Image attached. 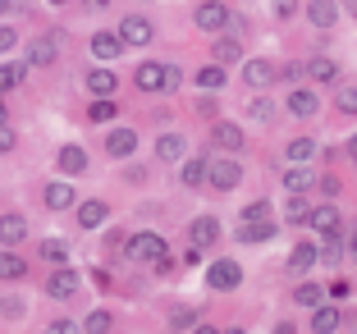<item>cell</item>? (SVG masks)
<instances>
[{
    "instance_id": "cell-4",
    "label": "cell",
    "mask_w": 357,
    "mask_h": 334,
    "mask_svg": "<svg viewBox=\"0 0 357 334\" xmlns=\"http://www.w3.org/2000/svg\"><path fill=\"white\" fill-rule=\"evenodd\" d=\"M238 179H243V165H238L234 156H220V160H211V188L229 192V188H238Z\"/></svg>"
},
{
    "instance_id": "cell-48",
    "label": "cell",
    "mask_w": 357,
    "mask_h": 334,
    "mask_svg": "<svg viewBox=\"0 0 357 334\" xmlns=\"http://www.w3.org/2000/svg\"><path fill=\"white\" fill-rule=\"evenodd\" d=\"M46 334H78V325L74 321H51V330Z\"/></svg>"
},
{
    "instance_id": "cell-14",
    "label": "cell",
    "mask_w": 357,
    "mask_h": 334,
    "mask_svg": "<svg viewBox=\"0 0 357 334\" xmlns=\"http://www.w3.org/2000/svg\"><path fill=\"white\" fill-rule=\"evenodd\" d=\"M307 19H312L316 28H335L339 23V5L335 0H312V5H307Z\"/></svg>"
},
{
    "instance_id": "cell-59",
    "label": "cell",
    "mask_w": 357,
    "mask_h": 334,
    "mask_svg": "<svg viewBox=\"0 0 357 334\" xmlns=\"http://www.w3.org/2000/svg\"><path fill=\"white\" fill-rule=\"evenodd\" d=\"M55 5H60V0H55Z\"/></svg>"
},
{
    "instance_id": "cell-20",
    "label": "cell",
    "mask_w": 357,
    "mask_h": 334,
    "mask_svg": "<svg viewBox=\"0 0 357 334\" xmlns=\"http://www.w3.org/2000/svg\"><path fill=\"white\" fill-rule=\"evenodd\" d=\"M105 151H110V156H128V151H137V133H133V128H115V133L105 137Z\"/></svg>"
},
{
    "instance_id": "cell-21",
    "label": "cell",
    "mask_w": 357,
    "mask_h": 334,
    "mask_svg": "<svg viewBox=\"0 0 357 334\" xmlns=\"http://www.w3.org/2000/svg\"><path fill=\"white\" fill-rule=\"evenodd\" d=\"M316 183V169H307V165H289L284 169V188L289 192H307Z\"/></svg>"
},
{
    "instance_id": "cell-27",
    "label": "cell",
    "mask_w": 357,
    "mask_h": 334,
    "mask_svg": "<svg viewBox=\"0 0 357 334\" xmlns=\"http://www.w3.org/2000/svg\"><path fill=\"white\" fill-rule=\"evenodd\" d=\"M307 215H312V202H307L303 192H294V197L284 202V220H289V225H307Z\"/></svg>"
},
{
    "instance_id": "cell-26",
    "label": "cell",
    "mask_w": 357,
    "mask_h": 334,
    "mask_svg": "<svg viewBox=\"0 0 357 334\" xmlns=\"http://www.w3.org/2000/svg\"><path fill=\"white\" fill-rule=\"evenodd\" d=\"M211 60H215V64H220V69H225V64H234V60H243V46H238V42H234V37H220V42L211 46Z\"/></svg>"
},
{
    "instance_id": "cell-2",
    "label": "cell",
    "mask_w": 357,
    "mask_h": 334,
    "mask_svg": "<svg viewBox=\"0 0 357 334\" xmlns=\"http://www.w3.org/2000/svg\"><path fill=\"white\" fill-rule=\"evenodd\" d=\"M192 23H197L202 32H225L234 23V14H229V5H220V0H206V5H197Z\"/></svg>"
},
{
    "instance_id": "cell-25",
    "label": "cell",
    "mask_w": 357,
    "mask_h": 334,
    "mask_svg": "<svg viewBox=\"0 0 357 334\" xmlns=\"http://www.w3.org/2000/svg\"><path fill=\"white\" fill-rule=\"evenodd\" d=\"M156 156L165 160V165L183 160V137H178V133H160V142H156Z\"/></svg>"
},
{
    "instance_id": "cell-55",
    "label": "cell",
    "mask_w": 357,
    "mask_h": 334,
    "mask_svg": "<svg viewBox=\"0 0 357 334\" xmlns=\"http://www.w3.org/2000/svg\"><path fill=\"white\" fill-rule=\"evenodd\" d=\"M5 10H10V0H0V14H5Z\"/></svg>"
},
{
    "instance_id": "cell-57",
    "label": "cell",
    "mask_w": 357,
    "mask_h": 334,
    "mask_svg": "<svg viewBox=\"0 0 357 334\" xmlns=\"http://www.w3.org/2000/svg\"><path fill=\"white\" fill-rule=\"evenodd\" d=\"M348 10H353V14H357V0H348Z\"/></svg>"
},
{
    "instance_id": "cell-52",
    "label": "cell",
    "mask_w": 357,
    "mask_h": 334,
    "mask_svg": "<svg viewBox=\"0 0 357 334\" xmlns=\"http://www.w3.org/2000/svg\"><path fill=\"white\" fill-rule=\"evenodd\" d=\"M87 10H105V5H110V0H83Z\"/></svg>"
},
{
    "instance_id": "cell-12",
    "label": "cell",
    "mask_w": 357,
    "mask_h": 334,
    "mask_svg": "<svg viewBox=\"0 0 357 334\" xmlns=\"http://www.w3.org/2000/svg\"><path fill=\"white\" fill-rule=\"evenodd\" d=\"M211 142L234 156V151H243V128L238 124H215V128H211Z\"/></svg>"
},
{
    "instance_id": "cell-35",
    "label": "cell",
    "mask_w": 357,
    "mask_h": 334,
    "mask_svg": "<svg viewBox=\"0 0 357 334\" xmlns=\"http://www.w3.org/2000/svg\"><path fill=\"white\" fill-rule=\"evenodd\" d=\"M248 115H252L257 124H271V119H275V101H271V96H252V105H248Z\"/></svg>"
},
{
    "instance_id": "cell-23",
    "label": "cell",
    "mask_w": 357,
    "mask_h": 334,
    "mask_svg": "<svg viewBox=\"0 0 357 334\" xmlns=\"http://www.w3.org/2000/svg\"><path fill=\"white\" fill-rule=\"evenodd\" d=\"M46 206H51V211H64V206H78V197H74V188H69V183H46Z\"/></svg>"
},
{
    "instance_id": "cell-45",
    "label": "cell",
    "mask_w": 357,
    "mask_h": 334,
    "mask_svg": "<svg viewBox=\"0 0 357 334\" xmlns=\"http://www.w3.org/2000/svg\"><path fill=\"white\" fill-rule=\"evenodd\" d=\"M14 46H19V32H14V28H0V55L14 51Z\"/></svg>"
},
{
    "instance_id": "cell-1",
    "label": "cell",
    "mask_w": 357,
    "mask_h": 334,
    "mask_svg": "<svg viewBox=\"0 0 357 334\" xmlns=\"http://www.w3.org/2000/svg\"><path fill=\"white\" fill-rule=\"evenodd\" d=\"M124 257L133 266H156V261H165V257H169V243L160 238V234L142 229V234H133V238L124 243Z\"/></svg>"
},
{
    "instance_id": "cell-31",
    "label": "cell",
    "mask_w": 357,
    "mask_h": 334,
    "mask_svg": "<svg viewBox=\"0 0 357 334\" xmlns=\"http://www.w3.org/2000/svg\"><path fill=\"white\" fill-rule=\"evenodd\" d=\"M23 275H28V261L14 252H0V280H23Z\"/></svg>"
},
{
    "instance_id": "cell-49",
    "label": "cell",
    "mask_w": 357,
    "mask_h": 334,
    "mask_svg": "<svg viewBox=\"0 0 357 334\" xmlns=\"http://www.w3.org/2000/svg\"><path fill=\"white\" fill-rule=\"evenodd\" d=\"M10 146H14V128L0 124V151H10Z\"/></svg>"
},
{
    "instance_id": "cell-16",
    "label": "cell",
    "mask_w": 357,
    "mask_h": 334,
    "mask_svg": "<svg viewBox=\"0 0 357 334\" xmlns=\"http://www.w3.org/2000/svg\"><path fill=\"white\" fill-rule=\"evenodd\" d=\"M105 215H110V211H105V202H101V197L78 202V225H83V229H96V225H105Z\"/></svg>"
},
{
    "instance_id": "cell-43",
    "label": "cell",
    "mask_w": 357,
    "mask_h": 334,
    "mask_svg": "<svg viewBox=\"0 0 357 334\" xmlns=\"http://www.w3.org/2000/svg\"><path fill=\"white\" fill-rule=\"evenodd\" d=\"M0 312L10 316V321H19V316H23V303H19V298H0Z\"/></svg>"
},
{
    "instance_id": "cell-30",
    "label": "cell",
    "mask_w": 357,
    "mask_h": 334,
    "mask_svg": "<svg viewBox=\"0 0 357 334\" xmlns=\"http://www.w3.org/2000/svg\"><path fill=\"white\" fill-rule=\"evenodd\" d=\"M275 238V225H238V243H271Z\"/></svg>"
},
{
    "instance_id": "cell-33",
    "label": "cell",
    "mask_w": 357,
    "mask_h": 334,
    "mask_svg": "<svg viewBox=\"0 0 357 334\" xmlns=\"http://www.w3.org/2000/svg\"><path fill=\"white\" fill-rule=\"evenodd\" d=\"M197 87H202V92H220V87H225V69H220V64L197 69Z\"/></svg>"
},
{
    "instance_id": "cell-36",
    "label": "cell",
    "mask_w": 357,
    "mask_h": 334,
    "mask_svg": "<svg viewBox=\"0 0 357 334\" xmlns=\"http://www.w3.org/2000/svg\"><path fill=\"white\" fill-rule=\"evenodd\" d=\"M271 220V202H252V206H243L238 225H266Z\"/></svg>"
},
{
    "instance_id": "cell-58",
    "label": "cell",
    "mask_w": 357,
    "mask_h": 334,
    "mask_svg": "<svg viewBox=\"0 0 357 334\" xmlns=\"http://www.w3.org/2000/svg\"><path fill=\"white\" fill-rule=\"evenodd\" d=\"M229 334H243V330H229Z\"/></svg>"
},
{
    "instance_id": "cell-24",
    "label": "cell",
    "mask_w": 357,
    "mask_h": 334,
    "mask_svg": "<svg viewBox=\"0 0 357 334\" xmlns=\"http://www.w3.org/2000/svg\"><path fill=\"white\" fill-rule=\"evenodd\" d=\"M183 183L188 188H202V183H211V160H183Z\"/></svg>"
},
{
    "instance_id": "cell-41",
    "label": "cell",
    "mask_w": 357,
    "mask_h": 334,
    "mask_svg": "<svg viewBox=\"0 0 357 334\" xmlns=\"http://www.w3.org/2000/svg\"><path fill=\"white\" fill-rule=\"evenodd\" d=\"M83 334H110V312H92L83 325Z\"/></svg>"
},
{
    "instance_id": "cell-34",
    "label": "cell",
    "mask_w": 357,
    "mask_h": 334,
    "mask_svg": "<svg viewBox=\"0 0 357 334\" xmlns=\"http://www.w3.org/2000/svg\"><path fill=\"white\" fill-rule=\"evenodd\" d=\"M339 257H344V248H339V234H335V238H321V243H316V261L335 266Z\"/></svg>"
},
{
    "instance_id": "cell-50",
    "label": "cell",
    "mask_w": 357,
    "mask_h": 334,
    "mask_svg": "<svg viewBox=\"0 0 357 334\" xmlns=\"http://www.w3.org/2000/svg\"><path fill=\"white\" fill-rule=\"evenodd\" d=\"M192 334H220L215 325H192Z\"/></svg>"
},
{
    "instance_id": "cell-46",
    "label": "cell",
    "mask_w": 357,
    "mask_h": 334,
    "mask_svg": "<svg viewBox=\"0 0 357 334\" xmlns=\"http://www.w3.org/2000/svg\"><path fill=\"white\" fill-rule=\"evenodd\" d=\"M275 14H280V19H294V14H298V0H275Z\"/></svg>"
},
{
    "instance_id": "cell-19",
    "label": "cell",
    "mask_w": 357,
    "mask_h": 334,
    "mask_svg": "<svg viewBox=\"0 0 357 334\" xmlns=\"http://www.w3.org/2000/svg\"><path fill=\"white\" fill-rule=\"evenodd\" d=\"M119 51H124L119 32H96V37H92V55H96V60H115Z\"/></svg>"
},
{
    "instance_id": "cell-56",
    "label": "cell",
    "mask_w": 357,
    "mask_h": 334,
    "mask_svg": "<svg viewBox=\"0 0 357 334\" xmlns=\"http://www.w3.org/2000/svg\"><path fill=\"white\" fill-rule=\"evenodd\" d=\"M0 124H5V101H0Z\"/></svg>"
},
{
    "instance_id": "cell-47",
    "label": "cell",
    "mask_w": 357,
    "mask_h": 334,
    "mask_svg": "<svg viewBox=\"0 0 357 334\" xmlns=\"http://www.w3.org/2000/svg\"><path fill=\"white\" fill-rule=\"evenodd\" d=\"M178 78H183V73H178V64H165V92H174Z\"/></svg>"
},
{
    "instance_id": "cell-11",
    "label": "cell",
    "mask_w": 357,
    "mask_h": 334,
    "mask_svg": "<svg viewBox=\"0 0 357 334\" xmlns=\"http://www.w3.org/2000/svg\"><path fill=\"white\" fill-rule=\"evenodd\" d=\"M137 87L142 92H165V64H156V60L137 64Z\"/></svg>"
},
{
    "instance_id": "cell-18",
    "label": "cell",
    "mask_w": 357,
    "mask_h": 334,
    "mask_svg": "<svg viewBox=\"0 0 357 334\" xmlns=\"http://www.w3.org/2000/svg\"><path fill=\"white\" fill-rule=\"evenodd\" d=\"M339 325H344V312H339V307H316L312 312V330L316 334H335Z\"/></svg>"
},
{
    "instance_id": "cell-15",
    "label": "cell",
    "mask_w": 357,
    "mask_h": 334,
    "mask_svg": "<svg viewBox=\"0 0 357 334\" xmlns=\"http://www.w3.org/2000/svg\"><path fill=\"white\" fill-rule=\"evenodd\" d=\"M28 238V220L23 215H0V243L5 248H14V243Z\"/></svg>"
},
{
    "instance_id": "cell-3",
    "label": "cell",
    "mask_w": 357,
    "mask_h": 334,
    "mask_svg": "<svg viewBox=\"0 0 357 334\" xmlns=\"http://www.w3.org/2000/svg\"><path fill=\"white\" fill-rule=\"evenodd\" d=\"M238 280H243V271H238V261H211V271H206V284L215 293H229V289H238Z\"/></svg>"
},
{
    "instance_id": "cell-9",
    "label": "cell",
    "mask_w": 357,
    "mask_h": 334,
    "mask_svg": "<svg viewBox=\"0 0 357 334\" xmlns=\"http://www.w3.org/2000/svg\"><path fill=\"white\" fill-rule=\"evenodd\" d=\"M307 225H312L321 238H335V234H339V211H335V206H312Z\"/></svg>"
},
{
    "instance_id": "cell-10",
    "label": "cell",
    "mask_w": 357,
    "mask_h": 334,
    "mask_svg": "<svg viewBox=\"0 0 357 334\" xmlns=\"http://www.w3.org/2000/svg\"><path fill=\"white\" fill-rule=\"evenodd\" d=\"M74 289H78V275L69 271V266L51 271V280H46V293H51V298H74Z\"/></svg>"
},
{
    "instance_id": "cell-6",
    "label": "cell",
    "mask_w": 357,
    "mask_h": 334,
    "mask_svg": "<svg viewBox=\"0 0 357 334\" xmlns=\"http://www.w3.org/2000/svg\"><path fill=\"white\" fill-rule=\"evenodd\" d=\"M188 238H192V248H211V243H215V238H220V220H215V215H197V220H192V225H188Z\"/></svg>"
},
{
    "instance_id": "cell-38",
    "label": "cell",
    "mask_w": 357,
    "mask_h": 334,
    "mask_svg": "<svg viewBox=\"0 0 357 334\" xmlns=\"http://www.w3.org/2000/svg\"><path fill=\"white\" fill-rule=\"evenodd\" d=\"M294 298H298V303H303V307H321V284H316V280L298 284V293H294Z\"/></svg>"
},
{
    "instance_id": "cell-37",
    "label": "cell",
    "mask_w": 357,
    "mask_h": 334,
    "mask_svg": "<svg viewBox=\"0 0 357 334\" xmlns=\"http://www.w3.org/2000/svg\"><path fill=\"white\" fill-rule=\"evenodd\" d=\"M23 78H28V69H23V64H0V92H10V87H19Z\"/></svg>"
},
{
    "instance_id": "cell-32",
    "label": "cell",
    "mask_w": 357,
    "mask_h": 334,
    "mask_svg": "<svg viewBox=\"0 0 357 334\" xmlns=\"http://www.w3.org/2000/svg\"><path fill=\"white\" fill-rule=\"evenodd\" d=\"M307 73H312L316 83H335V78H339V64H335V60H326V55H316V60L307 64Z\"/></svg>"
},
{
    "instance_id": "cell-53",
    "label": "cell",
    "mask_w": 357,
    "mask_h": 334,
    "mask_svg": "<svg viewBox=\"0 0 357 334\" xmlns=\"http://www.w3.org/2000/svg\"><path fill=\"white\" fill-rule=\"evenodd\" d=\"M275 334H294V325H289V321H284V325H275Z\"/></svg>"
},
{
    "instance_id": "cell-42",
    "label": "cell",
    "mask_w": 357,
    "mask_h": 334,
    "mask_svg": "<svg viewBox=\"0 0 357 334\" xmlns=\"http://www.w3.org/2000/svg\"><path fill=\"white\" fill-rule=\"evenodd\" d=\"M339 110H344V115H357V87H344V92H339Z\"/></svg>"
},
{
    "instance_id": "cell-54",
    "label": "cell",
    "mask_w": 357,
    "mask_h": 334,
    "mask_svg": "<svg viewBox=\"0 0 357 334\" xmlns=\"http://www.w3.org/2000/svg\"><path fill=\"white\" fill-rule=\"evenodd\" d=\"M348 156H353V160H357V137H353V146H348Z\"/></svg>"
},
{
    "instance_id": "cell-28",
    "label": "cell",
    "mask_w": 357,
    "mask_h": 334,
    "mask_svg": "<svg viewBox=\"0 0 357 334\" xmlns=\"http://www.w3.org/2000/svg\"><path fill=\"white\" fill-rule=\"evenodd\" d=\"M87 92H92V96H110V92H115V73H110V69H92V73H87Z\"/></svg>"
},
{
    "instance_id": "cell-8",
    "label": "cell",
    "mask_w": 357,
    "mask_h": 334,
    "mask_svg": "<svg viewBox=\"0 0 357 334\" xmlns=\"http://www.w3.org/2000/svg\"><path fill=\"white\" fill-rule=\"evenodd\" d=\"M60 60V37H32L28 42V64H55Z\"/></svg>"
},
{
    "instance_id": "cell-22",
    "label": "cell",
    "mask_w": 357,
    "mask_h": 334,
    "mask_svg": "<svg viewBox=\"0 0 357 334\" xmlns=\"http://www.w3.org/2000/svg\"><path fill=\"white\" fill-rule=\"evenodd\" d=\"M60 169H64V174H83V169H87V151L74 146V142L60 146Z\"/></svg>"
},
{
    "instance_id": "cell-44",
    "label": "cell",
    "mask_w": 357,
    "mask_h": 334,
    "mask_svg": "<svg viewBox=\"0 0 357 334\" xmlns=\"http://www.w3.org/2000/svg\"><path fill=\"white\" fill-rule=\"evenodd\" d=\"M192 325H197L192 312H174V316H169V330H192Z\"/></svg>"
},
{
    "instance_id": "cell-13",
    "label": "cell",
    "mask_w": 357,
    "mask_h": 334,
    "mask_svg": "<svg viewBox=\"0 0 357 334\" xmlns=\"http://www.w3.org/2000/svg\"><path fill=\"white\" fill-rule=\"evenodd\" d=\"M289 110H294L298 119H312L316 110H321V96L307 92V87H298V92H289Z\"/></svg>"
},
{
    "instance_id": "cell-7",
    "label": "cell",
    "mask_w": 357,
    "mask_h": 334,
    "mask_svg": "<svg viewBox=\"0 0 357 334\" xmlns=\"http://www.w3.org/2000/svg\"><path fill=\"white\" fill-rule=\"evenodd\" d=\"M275 78H280V69H275L271 60H248L243 64V83L248 87H271Z\"/></svg>"
},
{
    "instance_id": "cell-39",
    "label": "cell",
    "mask_w": 357,
    "mask_h": 334,
    "mask_svg": "<svg viewBox=\"0 0 357 334\" xmlns=\"http://www.w3.org/2000/svg\"><path fill=\"white\" fill-rule=\"evenodd\" d=\"M42 257H46V261H55V266H60L64 257H69V243H64V238H46V243H42Z\"/></svg>"
},
{
    "instance_id": "cell-40",
    "label": "cell",
    "mask_w": 357,
    "mask_h": 334,
    "mask_svg": "<svg viewBox=\"0 0 357 334\" xmlns=\"http://www.w3.org/2000/svg\"><path fill=\"white\" fill-rule=\"evenodd\" d=\"M87 115H92L96 124H105V119H115V101H110V96H96V101H92V110H87Z\"/></svg>"
},
{
    "instance_id": "cell-17",
    "label": "cell",
    "mask_w": 357,
    "mask_h": 334,
    "mask_svg": "<svg viewBox=\"0 0 357 334\" xmlns=\"http://www.w3.org/2000/svg\"><path fill=\"white\" fill-rule=\"evenodd\" d=\"M312 266H316V243H298L289 252V275H307Z\"/></svg>"
},
{
    "instance_id": "cell-29",
    "label": "cell",
    "mask_w": 357,
    "mask_h": 334,
    "mask_svg": "<svg viewBox=\"0 0 357 334\" xmlns=\"http://www.w3.org/2000/svg\"><path fill=\"white\" fill-rule=\"evenodd\" d=\"M284 156L294 160V165H307V160L316 156V137H294V142H289V151H284Z\"/></svg>"
},
{
    "instance_id": "cell-5",
    "label": "cell",
    "mask_w": 357,
    "mask_h": 334,
    "mask_svg": "<svg viewBox=\"0 0 357 334\" xmlns=\"http://www.w3.org/2000/svg\"><path fill=\"white\" fill-rule=\"evenodd\" d=\"M119 42L124 46H147L151 42V23L142 19V14H128V19L119 23Z\"/></svg>"
},
{
    "instance_id": "cell-51",
    "label": "cell",
    "mask_w": 357,
    "mask_h": 334,
    "mask_svg": "<svg viewBox=\"0 0 357 334\" xmlns=\"http://www.w3.org/2000/svg\"><path fill=\"white\" fill-rule=\"evenodd\" d=\"M348 257L357 261V229H353V238H348Z\"/></svg>"
}]
</instances>
